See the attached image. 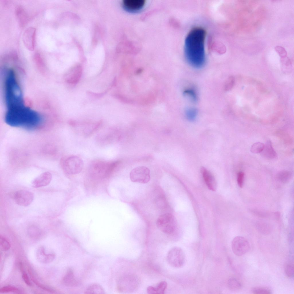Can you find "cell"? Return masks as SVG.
Returning <instances> with one entry per match:
<instances>
[{"label":"cell","instance_id":"obj_1","mask_svg":"<svg viewBox=\"0 0 294 294\" xmlns=\"http://www.w3.org/2000/svg\"><path fill=\"white\" fill-rule=\"evenodd\" d=\"M206 35L204 28L196 27L189 31L186 37L184 48L185 57L189 63L194 68H200L205 63Z\"/></svg>","mask_w":294,"mask_h":294},{"label":"cell","instance_id":"obj_2","mask_svg":"<svg viewBox=\"0 0 294 294\" xmlns=\"http://www.w3.org/2000/svg\"><path fill=\"white\" fill-rule=\"evenodd\" d=\"M5 120L10 126L32 129L40 124L42 119L38 112L24 105L7 109Z\"/></svg>","mask_w":294,"mask_h":294},{"label":"cell","instance_id":"obj_3","mask_svg":"<svg viewBox=\"0 0 294 294\" xmlns=\"http://www.w3.org/2000/svg\"><path fill=\"white\" fill-rule=\"evenodd\" d=\"M5 96L7 109L25 105L22 90L12 69L9 71L6 77Z\"/></svg>","mask_w":294,"mask_h":294},{"label":"cell","instance_id":"obj_4","mask_svg":"<svg viewBox=\"0 0 294 294\" xmlns=\"http://www.w3.org/2000/svg\"><path fill=\"white\" fill-rule=\"evenodd\" d=\"M118 161L107 162L97 160L92 161L89 166L91 175L98 178L109 177L119 165Z\"/></svg>","mask_w":294,"mask_h":294},{"label":"cell","instance_id":"obj_5","mask_svg":"<svg viewBox=\"0 0 294 294\" xmlns=\"http://www.w3.org/2000/svg\"><path fill=\"white\" fill-rule=\"evenodd\" d=\"M156 224L160 231L167 234L173 233L177 227L175 218L172 214L168 213L160 215L157 219Z\"/></svg>","mask_w":294,"mask_h":294},{"label":"cell","instance_id":"obj_6","mask_svg":"<svg viewBox=\"0 0 294 294\" xmlns=\"http://www.w3.org/2000/svg\"><path fill=\"white\" fill-rule=\"evenodd\" d=\"M166 259L170 266L173 267L179 268L182 267L184 264L185 257L182 249L179 247L175 246L168 251Z\"/></svg>","mask_w":294,"mask_h":294},{"label":"cell","instance_id":"obj_7","mask_svg":"<svg viewBox=\"0 0 294 294\" xmlns=\"http://www.w3.org/2000/svg\"><path fill=\"white\" fill-rule=\"evenodd\" d=\"M84 166L83 162L80 157L72 155L67 157L65 160L64 168L66 173L73 175L80 173Z\"/></svg>","mask_w":294,"mask_h":294},{"label":"cell","instance_id":"obj_8","mask_svg":"<svg viewBox=\"0 0 294 294\" xmlns=\"http://www.w3.org/2000/svg\"><path fill=\"white\" fill-rule=\"evenodd\" d=\"M129 177L131 180L133 182L146 183L149 182L150 179V170L145 166H138L131 171Z\"/></svg>","mask_w":294,"mask_h":294},{"label":"cell","instance_id":"obj_9","mask_svg":"<svg viewBox=\"0 0 294 294\" xmlns=\"http://www.w3.org/2000/svg\"><path fill=\"white\" fill-rule=\"evenodd\" d=\"M232 249L236 256H241L247 252L250 248V244L245 237L241 236L235 237L231 242Z\"/></svg>","mask_w":294,"mask_h":294},{"label":"cell","instance_id":"obj_10","mask_svg":"<svg viewBox=\"0 0 294 294\" xmlns=\"http://www.w3.org/2000/svg\"><path fill=\"white\" fill-rule=\"evenodd\" d=\"M14 198L15 201L17 204L26 206L32 203L34 199V196L33 193L30 191L20 190L15 193Z\"/></svg>","mask_w":294,"mask_h":294},{"label":"cell","instance_id":"obj_11","mask_svg":"<svg viewBox=\"0 0 294 294\" xmlns=\"http://www.w3.org/2000/svg\"><path fill=\"white\" fill-rule=\"evenodd\" d=\"M116 131L109 128L98 134L96 140L98 144L101 145H109L113 142L116 138Z\"/></svg>","mask_w":294,"mask_h":294},{"label":"cell","instance_id":"obj_12","mask_svg":"<svg viewBox=\"0 0 294 294\" xmlns=\"http://www.w3.org/2000/svg\"><path fill=\"white\" fill-rule=\"evenodd\" d=\"M36 32L35 28L30 27L26 29L23 33L22 39L24 44L29 51L34 50Z\"/></svg>","mask_w":294,"mask_h":294},{"label":"cell","instance_id":"obj_13","mask_svg":"<svg viewBox=\"0 0 294 294\" xmlns=\"http://www.w3.org/2000/svg\"><path fill=\"white\" fill-rule=\"evenodd\" d=\"M201 172L208 187L210 190L215 191L217 189V185L214 176L210 171L204 167L201 168Z\"/></svg>","mask_w":294,"mask_h":294},{"label":"cell","instance_id":"obj_14","mask_svg":"<svg viewBox=\"0 0 294 294\" xmlns=\"http://www.w3.org/2000/svg\"><path fill=\"white\" fill-rule=\"evenodd\" d=\"M51 179L52 176L50 173H44L33 181L32 185L36 188L46 186L50 183Z\"/></svg>","mask_w":294,"mask_h":294},{"label":"cell","instance_id":"obj_15","mask_svg":"<svg viewBox=\"0 0 294 294\" xmlns=\"http://www.w3.org/2000/svg\"><path fill=\"white\" fill-rule=\"evenodd\" d=\"M36 257L38 260L42 263L47 264L52 262L55 257L54 254H46L44 247L41 246L38 249Z\"/></svg>","mask_w":294,"mask_h":294},{"label":"cell","instance_id":"obj_16","mask_svg":"<svg viewBox=\"0 0 294 294\" xmlns=\"http://www.w3.org/2000/svg\"><path fill=\"white\" fill-rule=\"evenodd\" d=\"M145 3V0H123L122 2L123 6L131 11H136L141 9Z\"/></svg>","mask_w":294,"mask_h":294},{"label":"cell","instance_id":"obj_17","mask_svg":"<svg viewBox=\"0 0 294 294\" xmlns=\"http://www.w3.org/2000/svg\"><path fill=\"white\" fill-rule=\"evenodd\" d=\"M261 153L263 157L268 160L273 159L277 157V154L273 149L271 142L270 140L267 141L264 149Z\"/></svg>","mask_w":294,"mask_h":294},{"label":"cell","instance_id":"obj_18","mask_svg":"<svg viewBox=\"0 0 294 294\" xmlns=\"http://www.w3.org/2000/svg\"><path fill=\"white\" fill-rule=\"evenodd\" d=\"M82 73V70L80 67H78L69 71L67 74L66 81L68 83L75 84L80 79Z\"/></svg>","mask_w":294,"mask_h":294},{"label":"cell","instance_id":"obj_19","mask_svg":"<svg viewBox=\"0 0 294 294\" xmlns=\"http://www.w3.org/2000/svg\"><path fill=\"white\" fill-rule=\"evenodd\" d=\"M167 284L165 281H162L158 283L155 287L149 286L147 289V293L149 294H164L167 288Z\"/></svg>","mask_w":294,"mask_h":294},{"label":"cell","instance_id":"obj_20","mask_svg":"<svg viewBox=\"0 0 294 294\" xmlns=\"http://www.w3.org/2000/svg\"><path fill=\"white\" fill-rule=\"evenodd\" d=\"M16 14L18 19L19 24L21 27L23 26L27 23L28 16L23 7L18 6L15 9Z\"/></svg>","mask_w":294,"mask_h":294},{"label":"cell","instance_id":"obj_21","mask_svg":"<svg viewBox=\"0 0 294 294\" xmlns=\"http://www.w3.org/2000/svg\"><path fill=\"white\" fill-rule=\"evenodd\" d=\"M63 281L66 285L73 287L77 284V281L75 278L74 272L71 269H69L64 276Z\"/></svg>","mask_w":294,"mask_h":294},{"label":"cell","instance_id":"obj_22","mask_svg":"<svg viewBox=\"0 0 294 294\" xmlns=\"http://www.w3.org/2000/svg\"><path fill=\"white\" fill-rule=\"evenodd\" d=\"M104 291L102 287L99 284L93 283L89 286L85 290V294H104Z\"/></svg>","mask_w":294,"mask_h":294},{"label":"cell","instance_id":"obj_23","mask_svg":"<svg viewBox=\"0 0 294 294\" xmlns=\"http://www.w3.org/2000/svg\"><path fill=\"white\" fill-rule=\"evenodd\" d=\"M101 124V122H99L85 125V127H83L82 129L83 134L86 136H88L91 135L99 128Z\"/></svg>","mask_w":294,"mask_h":294},{"label":"cell","instance_id":"obj_24","mask_svg":"<svg viewBox=\"0 0 294 294\" xmlns=\"http://www.w3.org/2000/svg\"><path fill=\"white\" fill-rule=\"evenodd\" d=\"M227 285L230 289L235 291L240 289L242 286L241 282L239 280L234 278H231L228 280Z\"/></svg>","mask_w":294,"mask_h":294},{"label":"cell","instance_id":"obj_25","mask_svg":"<svg viewBox=\"0 0 294 294\" xmlns=\"http://www.w3.org/2000/svg\"><path fill=\"white\" fill-rule=\"evenodd\" d=\"M285 273L286 276L289 278H292L294 275V265L290 262L286 263L284 267Z\"/></svg>","mask_w":294,"mask_h":294},{"label":"cell","instance_id":"obj_26","mask_svg":"<svg viewBox=\"0 0 294 294\" xmlns=\"http://www.w3.org/2000/svg\"><path fill=\"white\" fill-rule=\"evenodd\" d=\"M28 272L30 275V278L32 281L38 287L43 289V290L47 291L48 292L53 293L55 291L51 288H50L48 287L45 286L41 284L34 277L32 272L30 270H28Z\"/></svg>","mask_w":294,"mask_h":294},{"label":"cell","instance_id":"obj_27","mask_svg":"<svg viewBox=\"0 0 294 294\" xmlns=\"http://www.w3.org/2000/svg\"><path fill=\"white\" fill-rule=\"evenodd\" d=\"M252 292L254 294H270L271 291L269 288L264 287H255L252 289Z\"/></svg>","mask_w":294,"mask_h":294},{"label":"cell","instance_id":"obj_28","mask_svg":"<svg viewBox=\"0 0 294 294\" xmlns=\"http://www.w3.org/2000/svg\"><path fill=\"white\" fill-rule=\"evenodd\" d=\"M10 244L7 239L4 236H0V248L3 251H6L10 249Z\"/></svg>","mask_w":294,"mask_h":294},{"label":"cell","instance_id":"obj_29","mask_svg":"<svg viewBox=\"0 0 294 294\" xmlns=\"http://www.w3.org/2000/svg\"><path fill=\"white\" fill-rule=\"evenodd\" d=\"M198 114L197 110L193 108L187 109L185 111V115L187 119L191 121L194 120Z\"/></svg>","mask_w":294,"mask_h":294},{"label":"cell","instance_id":"obj_30","mask_svg":"<svg viewBox=\"0 0 294 294\" xmlns=\"http://www.w3.org/2000/svg\"><path fill=\"white\" fill-rule=\"evenodd\" d=\"M264 145L263 143L258 142L253 144L250 148L251 152L254 153H261L264 149Z\"/></svg>","mask_w":294,"mask_h":294},{"label":"cell","instance_id":"obj_31","mask_svg":"<svg viewBox=\"0 0 294 294\" xmlns=\"http://www.w3.org/2000/svg\"><path fill=\"white\" fill-rule=\"evenodd\" d=\"M184 94L185 95L189 98L193 102H196L198 100L196 93L192 89H186L184 91Z\"/></svg>","mask_w":294,"mask_h":294},{"label":"cell","instance_id":"obj_32","mask_svg":"<svg viewBox=\"0 0 294 294\" xmlns=\"http://www.w3.org/2000/svg\"><path fill=\"white\" fill-rule=\"evenodd\" d=\"M19 292V290L18 288L10 285L5 286L0 289V293H18Z\"/></svg>","mask_w":294,"mask_h":294},{"label":"cell","instance_id":"obj_33","mask_svg":"<svg viewBox=\"0 0 294 294\" xmlns=\"http://www.w3.org/2000/svg\"><path fill=\"white\" fill-rule=\"evenodd\" d=\"M275 49L281 58H284L287 57V52L283 47L280 46H277L275 47Z\"/></svg>","mask_w":294,"mask_h":294},{"label":"cell","instance_id":"obj_34","mask_svg":"<svg viewBox=\"0 0 294 294\" xmlns=\"http://www.w3.org/2000/svg\"><path fill=\"white\" fill-rule=\"evenodd\" d=\"M244 176V174L242 172H240L237 174V182L239 186L240 187H242L243 186Z\"/></svg>","mask_w":294,"mask_h":294},{"label":"cell","instance_id":"obj_35","mask_svg":"<svg viewBox=\"0 0 294 294\" xmlns=\"http://www.w3.org/2000/svg\"><path fill=\"white\" fill-rule=\"evenodd\" d=\"M22 278L25 283L28 285L30 286L32 285L26 273L23 270L22 271Z\"/></svg>","mask_w":294,"mask_h":294},{"label":"cell","instance_id":"obj_36","mask_svg":"<svg viewBox=\"0 0 294 294\" xmlns=\"http://www.w3.org/2000/svg\"><path fill=\"white\" fill-rule=\"evenodd\" d=\"M235 82V80L233 77H230L227 83V88L228 89L231 88L233 86Z\"/></svg>","mask_w":294,"mask_h":294},{"label":"cell","instance_id":"obj_37","mask_svg":"<svg viewBox=\"0 0 294 294\" xmlns=\"http://www.w3.org/2000/svg\"><path fill=\"white\" fill-rule=\"evenodd\" d=\"M281 175L279 177V179L281 180V181H287L289 178L288 173H282Z\"/></svg>","mask_w":294,"mask_h":294}]
</instances>
